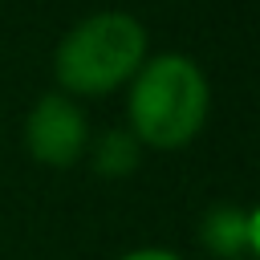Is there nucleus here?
Here are the masks:
<instances>
[{
  "label": "nucleus",
  "instance_id": "nucleus-5",
  "mask_svg": "<svg viewBox=\"0 0 260 260\" xmlns=\"http://www.w3.org/2000/svg\"><path fill=\"white\" fill-rule=\"evenodd\" d=\"M134 162H138V142H134V134H130V130H110V134L98 142L93 167H98L102 175L118 179V175H126Z\"/></svg>",
  "mask_w": 260,
  "mask_h": 260
},
{
  "label": "nucleus",
  "instance_id": "nucleus-4",
  "mask_svg": "<svg viewBox=\"0 0 260 260\" xmlns=\"http://www.w3.org/2000/svg\"><path fill=\"white\" fill-rule=\"evenodd\" d=\"M199 240L219 260H256V252H260V211L236 207V203H215L199 223Z\"/></svg>",
  "mask_w": 260,
  "mask_h": 260
},
{
  "label": "nucleus",
  "instance_id": "nucleus-3",
  "mask_svg": "<svg viewBox=\"0 0 260 260\" xmlns=\"http://www.w3.org/2000/svg\"><path fill=\"white\" fill-rule=\"evenodd\" d=\"M89 146L85 110L69 93H45L24 118V150L45 167H69Z\"/></svg>",
  "mask_w": 260,
  "mask_h": 260
},
{
  "label": "nucleus",
  "instance_id": "nucleus-2",
  "mask_svg": "<svg viewBox=\"0 0 260 260\" xmlns=\"http://www.w3.org/2000/svg\"><path fill=\"white\" fill-rule=\"evenodd\" d=\"M142 61H146V28L138 24V16L106 8L77 20L61 37L53 53V73H57L61 93L102 98L126 85Z\"/></svg>",
  "mask_w": 260,
  "mask_h": 260
},
{
  "label": "nucleus",
  "instance_id": "nucleus-6",
  "mask_svg": "<svg viewBox=\"0 0 260 260\" xmlns=\"http://www.w3.org/2000/svg\"><path fill=\"white\" fill-rule=\"evenodd\" d=\"M122 260H183L175 252H162V248H138V252H126Z\"/></svg>",
  "mask_w": 260,
  "mask_h": 260
},
{
  "label": "nucleus",
  "instance_id": "nucleus-1",
  "mask_svg": "<svg viewBox=\"0 0 260 260\" xmlns=\"http://www.w3.org/2000/svg\"><path fill=\"white\" fill-rule=\"evenodd\" d=\"M130 134L154 150H183L207 122L211 89L203 69L183 53H158L130 77Z\"/></svg>",
  "mask_w": 260,
  "mask_h": 260
}]
</instances>
